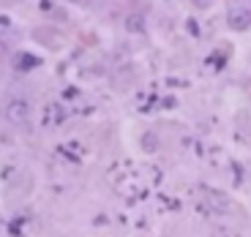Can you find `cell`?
<instances>
[{"mask_svg": "<svg viewBox=\"0 0 251 237\" xmlns=\"http://www.w3.org/2000/svg\"><path fill=\"white\" fill-rule=\"evenodd\" d=\"M123 25L128 33H145V25H148V22H145V14H128Z\"/></svg>", "mask_w": 251, "mask_h": 237, "instance_id": "obj_3", "label": "cell"}, {"mask_svg": "<svg viewBox=\"0 0 251 237\" xmlns=\"http://www.w3.org/2000/svg\"><path fill=\"white\" fill-rule=\"evenodd\" d=\"M60 118H63V115H55V104H52V106H47V120H44L47 125L57 123V120H60Z\"/></svg>", "mask_w": 251, "mask_h": 237, "instance_id": "obj_5", "label": "cell"}, {"mask_svg": "<svg viewBox=\"0 0 251 237\" xmlns=\"http://www.w3.org/2000/svg\"><path fill=\"white\" fill-rule=\"evenodd\" d=\"M6 120L17 128H25L30 123V104L25 98H11L6 104Z\"/></svg>", "mask_w": 251, "mask_h": 237, "instance_id": "obj_1", "label": "cell"}, {"mask_svg": "<svg viewBox=\"0 0 251 237\" xmlns=\"http://www.w3.org/2000/svg\"><path fill=\"white\" fill-rule=\"evenodd\" d=\"M38 66V57L33 55H22V63H19V69H36Z\"/></svg>", "mask_w": 251, "mask_h": 237, "instance_id": "obj_4", "label": "cell"}, {"mask_svg": "<svg viewBox=\"0 0 251 237\" xmlns=\"http://www.w3.org/2000/svg\"><path fill=\"white\" fill-rule=\"evenodd\" d=\"M226 25L232 27V30H249L251 27V11L249 8H229L226 14Z\"/></svg>", "mask_w": 251, "mask_h": 237, "instance_id": "obj_2", "label": "cell"}, {"mask_svg": "<svg viewBox=\"0 0 251 237\" xmlns=\"http://www.w3.org/2000/svg\"><path fill=\"white\" fill-rule=\"evenodd\" d=\"M145 147H156V137H145Z\"/></svg>", "mask_w": 251, "mask_h": 237, "instance_id": "obj_6", "label": "cell"}]
</instances>
